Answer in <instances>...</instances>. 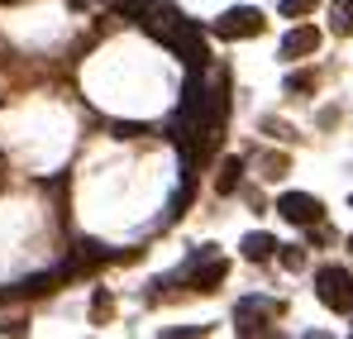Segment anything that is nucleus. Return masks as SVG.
<instances>
[{
  "label": "nucleus",
  "mask_w": 353,
  "mask_h": 339,
  "mask_svg": "<svg viewBox=\"0 0 353 339\" xmlns=\"http://www.w3.org/2000/svg\"><path fill=\"white\" fill-rule=\"evenodd\" d=\"M91 316H96V320H105V316H110V296H105V291H96V306H91Z\"/></svg>",
  "instance_id": "4468645a"
},
{
  "label": "nucleus",
  "mask_w": 353,
  "mask_h": 339,
  "mask_svg": "<svg viewBox=\"0 0 353 339\" xmlns=\"http://www.w3.org/2000/svg\"><path fill=\"white\" fill-rule=\"evenodd\" d=\"M272 316H277V306H272V301H239V311H234L239 335H263Z\"/></svg>",
  "instance_id": "39448f33"
},
{
  "label": "nucleus",
  "mask_w": 353,
  "mask_h": 339,
  "mask_svg": "<svg viewBox=\"0 0 353 339\" xmlns=\"http://www.w3.org/2000/svg\"><path fill=\"white\" fill-rule=\"evenodd\" d=\"M263 29H268V19H263L253 5L225 10V14L215 19V34H220V39H253V34H263Z\"/></svg>",
  "instance_id": "7ed1b4c3"
},
{
  "label": "nucleus",
  "mask_w": 353,
  "mask_h": 339,
  "mask_svg": "<svg viewBox=\"0 0 353 339\" xmlns=\"http://www.w3.org/2000/svg\"><path fill=\"white\" fill-rule=\"evenodd\" d=\"M315 5H320V0H282V14H287V19H301V14H310Z\"/></svg>",
  "instance_id": "ddd939ff"
},
{
  "label": "nucleus",
  "mask_w": 353,
  "mask_h": 339,
  "mask_svg": "<svg viewBox=\"0 0 353 339\" xmlns=\"http://www.w3.org/2000/svg\"><path fill=\"white\" fill-rule=\"evenodd\" d=\"M153 39H163L168 48H172L186 67H205V57H210V48H205V34L186 19V14H176V10H168V5H153L143 19H139Z\"/></svg>",
  "instance_id": "f257e3e1"
},
{
  "label": "nucleus",
  "mask_w": 353,
  "mask_h": 339,
  "mask_svg": "<svg viewBox=\"0 0 353 339\" xmlns=\"http://www.w3.org/2000/svg\"><path fill=\"white\" fill-rule=\"evenodd\" d=\"M239 177H243V163H239V158H225V163H220V177H215V191L230 196L239 186Z\"/></svg>",
  "instance_id": "1a4fd4ad"
},
{
  "label": "nucleus",
  "mask_w": 353,
  "mask_h": 339,
  "mask_svg": "<svg viewBox=\"0 0 353 339\" xmlns=\"http://www.w3.org/2000/svg\"><path fill=\"white\" fill-rule=\"evenodd\" d=\"M315 296L330 306V311H353V278H349V268H320L315 273Z\"/></svg>",
  "instance_id": "f03ea898"
},
{
  "label": "nucleus",
  "mask_w": 353,
  "mask_h": 339,
  "mask_svg": "<svg viewBox=\"0 0 353 339\" xmlns=\"http://www.w3.org/2000/svg\"><path fill=\"white\" fill-rule=\"evenodd\" d=\"M320 43H325V34H320L315 24H301V29H292V34L282 39V48H277V53L292 62V57H310V53H320Z\"/></svg>",
  "instance_id": "423d86ee"
},
{
  "label": "nucleus",
  "mask_w": 353,
  "mask_h": 339,
  "mask_svg": "<svg viewBox=\"0 0 353 339\" xmlns=\"http://www.w3.org/2000/svg\"><path fill=\"white\" fill-rule=\"evenodd\" d=\"M225 278H230V263L215 258V253H205V263L196 258V268H191V287H196V291H215Z\"/></svg>",
  "instance_id": "0eeeda50"
},
{
  "label": "nucleus",
  "mask_w": 353,
  "mask_h": 339,
  "mask_svg": "<svg viewBox=\"0 0 353 339\" xmlns=\"http://www.w3.org/2000/svg\"><path fill=\"white\" fill-rule=\"evenodd\" d=\"M239 249H243V258H248V263H268V258H272V249H282V244H277L272 234H243V244H239Z\"/></svg>",
  "instance_id": "6e6552de"
},
{
  "label": "nucleus",
  "mask_w": 353,
  "mask_h": 339,
  "mask_svg": "<svg viewBox=\"0 0 353 339\" xmlns=\"http://www.w3.org/2000/svg\"><path fill=\"white\" fill-rule=\"evenodd\" d=\"M277 211H282V220H292V225H315V220L325 215V206H320L315 196H305V191L277 196Z\"/></svg>",
  "instance_id": "20e7f679"
},
{
  "label": "nucleus",
  "mask_w": 353,
  "mask_h": 339,
  "mask_svg": "<svg viewBox=\"0 0 353 339\" xmlns=\"http://www.w3.org/2000/svg\"><path fill=\"white\" fill-rule=\"evenodd\" d=\"M282 263H287V268H301V263H305V253H301V249H296V244H292V249L282 253Z\"/></svg>",
  "instance_id": "2eb2a0df"
},
{
  "label": "nucleus",
  "mask_w": 353,
  "mask_h": 339,
  "mask_svg": "<svg viewBox=\"0 0 353 339\" xmlns=\"http://www.w3.org/2000/svg\"><path fill=\"white\" fill-rule=\"evenodd\" d=\"M330 24H334V34H353V0H334L330 5Z\"/></svg>",
  "instance_id": "9d476101"
},
{
  "label": "nucleus",
  "mask_w": 353,
  "mask_h": 339,
  "mask_svg": "<svg viewBox=\"0 0 353 339\" xmlns=\"http://www.w3.org/2000/svg\"><path fill=\"white\" fill-rule=\"evenodd\" d=\"M349 249H353V234H349Z\"/></svg>",
  "instance_id": "dca6fc26"
},
{
  "label": "nucleus",
  "mask_w": 353,
  "mask_h": 339,
  "mask_svg": "<svg viewBox=\"0 0 353 339\" xmlns=\"http://www.w3.org/2000/svg\"><path fill=\"white\" fill-rule=\"evenodd\" d=\"M153 5H158V0H115V10L124 14V19H143Z\"/></svg>",
  "instance_id": "9b49d317"
},
{
  "label": "nucleus",
  "mask_w": 353,
  "mask_h": 339,
  "mask_svg": "<svg viewBox=\"0 0 353 339\" xmlns=\"http://www.w3.org/2000/svg\"><path fill=\"white\" fill-rule=\"evenodd\" d=\"M287 91H292V96H301V91H315V72H292V77H287Z\"/></svg>",
  "instance_id": "f8f14e48"
}]
</instances>
